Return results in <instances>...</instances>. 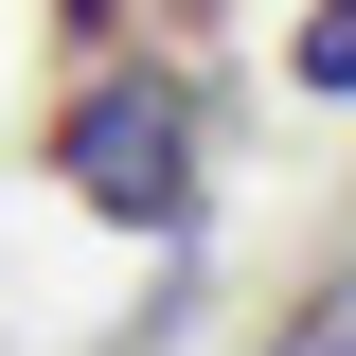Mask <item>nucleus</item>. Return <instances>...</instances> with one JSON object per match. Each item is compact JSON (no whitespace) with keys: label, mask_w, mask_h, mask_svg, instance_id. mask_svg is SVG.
<instances>
[{"label":"nucleus","mask_w":356,"mask_h":356,"mask_svg":"<svg viewBox=\"0 0 356 356\" xmlns=\"http://www.w3.org/2000/svg\"><path fill=\"white\" fill-rule=\"evenodd\" d=\"M267 356H356V250H339V267H321L303 303H285V339H267Z\"/></svg>","instance_id":"7ed1b4c3"},{"label":"nucleus","mask_w":356,"mask_h":356,"mask_svg":"<svg viewBox=\"0 0 356 356\" xmlns=\"http://www.w3.org/2000/svg\"><path fill=\"white\" fill-rule=\"evenodd\" d=\"M285 89L356 107V0H303V36H285Z\"/></svg>","instance_id":"f03ea898"},{"label":"nucleus","mask_w":356,"mask_h":356,"mask_svg":"<svg viewBox=\"0 0 356 356\" xmlns=\"http://www.w3.org/2000/svg\"><path fill=\"white\" fill-rule=\"evenodd\" d=\"M54 18H72V36H107V0H54Z\"/></svg>","instance_id":"20e7f679"},{"label":"nucleus","mask_w":356,"mask_h":356,"mask_svg":"<svg viewBox=\"0 0 356 356\" xmlns=\"http://www.w3.org/2000/svg\"><path fill=\"white\" fill-rule=\"evenodd\" d=\"M54 178H72V214L107 232H178L196 214V107H178V72H72V107H54Z\"/></svg>","instance_id":"f257e3e1"}]
</instances>
